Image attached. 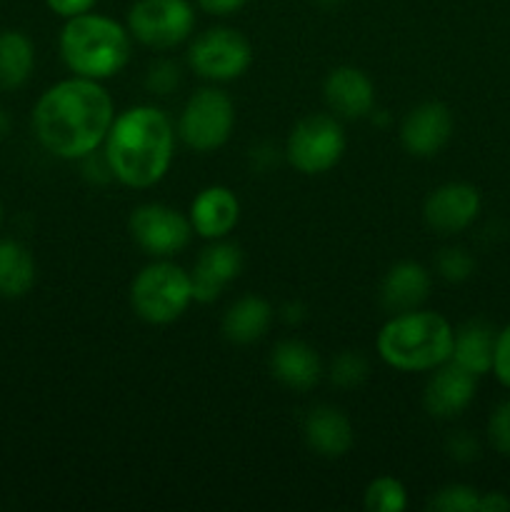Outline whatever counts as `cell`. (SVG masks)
Instances as JSON below:
<instances>
[{
	"label": "cell",
	"instance_id": "1",
	"mask_svg": "<svg viewBox=\"0 0 510 512\" xmlns=\"http://www.w3.org/2000/svg\"><path fill=\"white\" fill-rule=\"evenodd\" d=\"M113 120V100L103 85L80 75L45 90L33 110L40 145L65 160L93 155Z\"/></svg>",
	"mask_w": 510,
	"mask_h": 512
},
{
	"label": "cell",
	"instance_id": "2",
	"mask_svg": "<svg viewBox=\"0 0 510 512\" xmlns=\"http://www.w3.org/2000/svg\"><path fill=\"white\" fill-rule=\"evenodd\" d=\"M175 148L173 123L153 105H135L110 125L105 158L115 178L128 188H150L170 168Z\"/></svg>",
	"mask_w": 510,
	"mask_h": 512
},
{
	"label": "cell",
	"instance_id": "3",
	"mask_svg": "<svg viewBox=\"0 0 510 512\" xmlns=\"http://www.w3.org/2000/svg\"><path fill=\"white\" fill-rule=\"evenodd\" d=\"M453 328L438 313L410 310L398 313L380 328L378 355L390 368L415 373L435 370L453 353Z\"/></svg>",
	"mask_w": 510,
	"mask_h": 512
},
{
	"label": "cell",
	"instance_id": "4",
	"mask_svg": "<svg viewBox=\"0 0 510 512\" xmlns=\"http://www.w3.org/2000/svg\"><path fill=\"white\" fill-rule=\"evenodd\" d=\"M60 55L80 78L105 80L128 63L130 33L105 15H73L60 33Z\"/></svg>",
	"mask_w": 510,
	"mask_h": 512
},
{
	"label": "cell",
	"instance_id": "5",
	"mask_svg": "<svg viewBox=\"0 0 510 512\" xmlns=\"http://www.w3.org/2000/svg\"><path fill=\"white\" fill-rule=\"evenodd\" d=\"M190 300H193L190 273L165 260L140 270L130 285V305L145 323H173L188 310Z\"/></svg>",
	"mask_w": 510,
	"mask_h": 512
},
{
	"label": "cell",
	"instance_id": "6",
	"mask_svg": "<svg viewBox=\"0 0 510 512\" xmlns=\"http://www.w3.org/2000/svg\"><path fill=\"white\" fill-rule=\"evenodd\" d=\"M345 153V133L333 115L315 113L293 125L285 143L288 163L303 175L328 173Z\"/></svg>",
	"mask_w": 510,
	"mask_h": 512
},
{
	"label": "cell",
	"instance_id": "7",
	"mask_svg": "<svg viewBox=\"0 0 510 512\" xmlns=\"http://www.w3.org/2000/svg\"><path fill=\"white\" fill-rule=\"evenodd\" d=\"M235 108L233 100L215 88H203L185 103L180 113L178 133L190 150L210 153L218 150L233 133Z\"/></svg>",
	"mask_w": 510,
	"mask_h": 512
},
{
	"label": "cell",
	"instance_id": "8",
	"mask_svg": "<svg viewBox=\"0 0 510 512\" xmlns=\"http://www.w3.org/2000/svg\"><path fill=\"white\" fill-rule=\"evenodd\" d=\"M193 28L195 10L188 0H138L128 10V33L155 50L175 48Z\"/></svg>",
	"mask_w": 510,
	"mask_h": 512
},
{
	"label": "cell",
	"instance_id": "9",
	"mask_svg": "<svg viewBox=\"0 0 510 512\" xmlns=\"http://www.w3.org/2000/svg\"><path fill=\"white\" fill-rule=\"evenodd\" d=\"M188 63L200 78L235 80L253 63V50L243 33L233 28H210L195 38L188 50Z\"/></svg>",
	"mask_w": 510,
	"mask_h": 512
},
{
	"label": "cell",
	"instance_id": "10",
	"mask_svg": "<svg viewBox=\"0 0 510 512\" xmlns=\"http://www.w3.org/2000/svg\"><path fill=\"white\" fill-rule=\"evenodd\" d=\"M135 243L153 258H170L190 243L193 225L168 205L148 203L133 210L128 220Z\"/></svg>",
	"mask_w": 510,
	"mask_h": 512
},
{
	"label": "cell",
	"instance_id": "11",
	"mask_svg": "<svg viewBox=\"0 0 510 512\" xmlns=\"http://www.w3.org/2000/svg\"><path fill=\"white\" fill-rule=\"evenodd\" d=\"M475 388H478V375L465 370L458 363H443L430 375L423 393V405L428 415L438 420H453L473 403Z\"/></svg>",
	"mask_w": 510,
	"mask_h": 512
},
{
	"label": "cell",
	"instance_id": "12",
	"mask_svg": "<svg viewBox=\"0 0 510 512\" xmlns=\"http://www.w3.org/2000/svg\"><path fill=\"white\" fill-rule=\"evenodd\" d=\"M480 213V193L468 183H448L428 195L423 218L435 233L455 235L468 228Z\"/></svg>",
	"mask_w": 510,
	"mask_h": 512
},
{
	"label": "cell",
	"instance_id": "13",
	"mask_svg": "<svg viewBox=\"0 0 510 512\" xmlns=\"http://www.w3.org/2000/svg\"><path fill=\"white\" fill-rule=\"evenodd\" d=\"M450 133H453V115L438 100L420 103L405 115L400 125L403 148L415 158H430L438 153L450 140Z\"/></svg>",
	"mask_w": 510,
	"mask_h": 512
},
{
	"label": "cell",
	"instance_id": "14",
	"mask_svg": "<svg viewBox=\"0 0 510 512\" xmlns=\"http://www.w3.org/2000/svg\"><path fill=\"white\" fill-rule=\"evenodd\" d=\"M243 270V253L235 243H213L200 253L195 268L190 273L193 285V300L198 303H213L220 298L225 285L233 283Z\"/></svg>",
	"mask_w": 510,
	"mask_h": 512
},
{
	"label": "cell",
	"instance_id": "15",
	"mask_svg": "<svg viewBox=\"0 0 510 512\" xmlns=\"http://www.w3.org/2000/svg\"><path fill=\"white\" fill-rule=\"evenodd\" d=\"M323 95L328 108L340 118H365L373 113L375 105V88L373 80L363 73V70L353 68V65H340V68L330 70L325 78Z\"/></svg>",
	"mask_w": 510,
	"mask_h": 512
},
{
	"label": "cell",
	"instance_id": "16",
	"mask_svg": "<svg viewBox=\"0 0 510 512\" xmlns=\"http://www.w3.org/2000/svg\"><path fill=\"white\" fill-rule=\"evenodd\" d=\"M240 218V203L225 185H210L200 190L190 205V225L208 240H220L235 228Z\"/></svg>",
	"mask_w": 510,
	"mask_h": 512
},
{
	"label": "cell",
	"instance_id": "17",
	"mask_svg": "<svg viewBox=\"0 0 510 512\" xmlns=\"http://www.w3.org/2000/svg\"><path fill=\"white\" fill-rule=\"evenodd\" d=\"M305 443L313 453L320 458H343L350 448H353V425L345 418L340 410L330 408V405H320L305 415L303 423Z\"/></svg>",
	"mask_w": 510,
	"mask_h": 512
},
{
	"label": "cell",
	"instance_id": "18",
	"mask_svg": "<svg viewBox=\"0 0 510 512\" xmlns=\"http://www.w3.org/2000/svg\"><path fill=\"white\" fill-rule=\"evenodd\" d=\"M270 373L290 390H310L320 380V358L303 340H283L270 355Z\"/></svg>",
	"mask_w": 510,
	"mask_h": 512
},
{
	"label": "cell",
	"instance_id": "19",
	"mask_svg": "<svg viewBox=\"0 0 510 512\" xmlns=\"http://www.w3.org/2000/svg\"><path fill=\"white\" fill-rule=\"evenodd\" d=\"M430 293L428 270L413 260L393 265L380 288V300L390 313H410L425 303Z\"/></svg>",
	"mask_w": 510,
	"mask_h": 512
},
{
	"label": "cell",
	"instance_id": "20",
	"mask_svg": "<svg viewBox=\"0 0 510 512\" xmlns=\"http://www.w3.org/2000/svg\"><path fill=\"white\" fill-rule=\"evenodd\" d=\"M495 328L485 320H468L453 338V353L450 360L463 365L473 375H485L493 370L495 355Z\"/></svg>",
	"mask_w": 510,
	"mask_h": 512
},
{
	"label": "cell",
	"instance_id": "21",
	"mask_svg": "<svg viewBox=\"0 0 510 512\" xmlns=\"http://www.w3.org/2000/svg\"><path fill=\"white\" fill-rule=\"evenodd\" d=\"M270 323H273V308L263 298L248 295L230 305L228 313L223 315V335L235 345H250L268 333Z\"/></svg>",
	"mask_w": 510,
	"mask_h": 512
},
{
	"label": "cell",
	"instance_id": "22",
	"mask_svg": "<svg viewBox=\"0 0 510 512\" xmlns=\"http://www.w3.org/2000/svg\"><path fill=\"white\" fill-rule=\"evenodd\" d=\"M35 65L33 43L20 30H3L0 33V88H20L30 78Z\"/></svg>",
	"mask_w": 510,
	"mask_h": 512
},
{
	"label": "cell",
	"instance_id": "23",
	"mask_svg": "<svg viewBox=\"0 0 510 512\" xmlns=\"http://www.w3.org/2000/svg\"><path fill=\"white\" fill-rule=\"evenodd\" d=\"M35 283V260L25 245L0 240V295L20 298Z\"/></svg>",
	"mask_w": 510,
	"mask_h": 512
},
{
	"label": "cell",
	"instance_id": "24",
	"mask_svg": "<svg viewBox=\"0 0 510 512\" xmlns=\"http://www.w3.org/2000/svg\"><path fill=\"white\" fill-rule=\"evenodd\" d=\"M365 508L370 512H403L408 508V493L400 480L383 475V478H375L365 490Z\"/></svg>",
	"mask_w": 510,
	"mask_h": 512
},
{
	"label": "cell",
	"instance_id": "25",
	"mask_svg": "<svg viewBox=\"0 0 510 512\" xmlns=\"http://www.w3.org/2000/svg\"><path fill=\"white\" fill-rule=\"evenodd\" d=\"M478 503V490L470 485H445L438 495L430 498L428 508L438 512H478Z\"/></svg>",
	"mask_w": 510,
	"mask_h": 512
},
{
	"label": "cell",
	"instance_id": "26",
	"mask_svg": "<svg viewBox=\"0 0 510 512\" xmlns=\"http://www.w3.org/2000/svg\"><path fill=\"white\" fill-rule=\"evenodd\" d=\"M365 378H368V360L353 350L340 353L330 365V380L340 388H358Z\"/></svg>",
	"mask_w": 510,
	"mask_h": 512
},
{
	"label": "cell",
	"instance_id": "27",
	"mask_svg": "<svg viewBox=\"0 0 510 512\" xmlns=\"http://www.w3.org/2000/svg\"><path fill=\"white\" fill-rule=\"evenodd\" d=\"M435 268L448 283H463L475 273V260L468 250L463 248H445L440 250Z\"/></svg>",
	"mask_w": 510,
	"mask_h": 512
},
{
	"label": "cell",
	"instance_id": "28",
	"mask_svg": "<svg viewBox=\"0 0 510 512\" xmlns=\"http://www.w3.org/2000/svg\"><path fill=\"white\" fill-rule=\"evenodd\" d=\"M488 440L495 453L510 458V400L500 403L488 420Z\"/></svg>",
	"mask_w": 510,
	"mask_h": 512
},
{
	"label": "cell",
	"instance_id": "29",
	"mask_svg": "<svg viewBox=\"0 0 510 512\" xmlns=\"http://www.w3.org/2000/svg\"><path fill=\"white\" fill-rule=\"evenodd\" d=\"M448 455L455 460V463H473L475 458L480 455V445L468 430H460V433L450 435L448 438Z\"/></svg>",
	"mask_w": 510,
	"mask_h": 512
},
{
	"label": "cell",
	"instance_id": "30",
	"mask_svg": "<svg viewBox=\"0 0 510 512\" xmlns=\"http://www.w3.org/2000/svg\"><path fill=\"white\" fill-rule=\"evenodd\" d=\"M493 373L505 388H510V325L503 328L495 338V355H493Z\"/></svg>",
	"mask_w": 510,
	"mask_h": 512
},
{
	"label": "cell",
	"instance_id": "31",
	"mask_svg": "<svg viewBox=\"0 0 510 512\" xmlns=\"http://www.w3.org/2000/svg\"><path fill=\"white\" fill-rule=\"evenodd\" d=\"M178 85V68H175L173 63H158L150 68L148 73V88L153 90V93H170V90Z\"/></svg>",
	"mask_w": 510,
	"mask_h": 512
},
{
	"label": "cell",
	"instance_id": "32",
	"mask_svg": "<svg viewBox=\"0 0 510 512\" xmlns=\"http://www.w3.org/2000/svg\"><path fill=\"white\" fill-rule=\"evenodd\" d=\"M45 3H48V8L53 10V13H58L60 18H73V15L90 13L98 0H45Z\"/></svg>",
	"mask_w": 510,
	"mask_h": 512
},
{
	"label": "cell",
	"instance_id": "33",
	"mask_svg": "<svg viewBox=\"0 0 510 512\" xmlns=\"http://www.w3.org/2000/svg\"><path fill=\"white\" fill-rule=\"evenodd\" d=\"M245 3H248V0H198V5L203 13L220 15V18L238 13Z\"/></svg>",
	"mask_w": 510,
	"mask_h": 512
},
{
	"label": "cell",
	"instance_id": "34",
	"mask_svg": "<svg viewBox=\"0 0 510 512\" xmlns=\"http://www.w3.org/2000/svg\"><path fill=\"white\" fill-rule=\"evenodd\" d=\"M505 510H510V498L505 493L480 495L478 512H505Z\"/></svg>",
	"mask_w": 510,
	"mask_h": 512
},
{
	"label": "cell",
	"instance_id": "35",
	"mask_svg": "<svg viewBox=\"0 0 510 512\" xmlns=\"http://www.w3.org/2000/svg\"><path fill=\"white\" fill-rule=\"evenodd\" d=\"M8 130H10V120H8V115H5V110L0 108V138H5V135H8Z\"/></svg>",
	"mask_w": 510,
	"mask_h": 512
},
{
	"label": "cell",
	"instance_id": "36",
	"mask_svg": "<svg viewBox=\"0 0 510 512\" xmlns=\"http://www.w3.org/2000/svg\"><path fill=\"white\" fill-rule=\"evenodd\" d=\"M318 3H320V5H338L340 0H318Z\"/></svg>",
	"mask_w": 510,
	"mask_h": 512
},
{
	"label": "cell",
	"instance_id": "37",
	"mask_svg": "<svg viewBox=\"0 0 510 512\" xmlns=\"http://www.w3.org/2000/svg\"><path fill=\"white\" fill-rule=\"evenodd\" d=\"M0 223H3V205H0Z\"/></svg>",
	"mask_w": 510,
	"mask_h": 512
}]
</instances>
